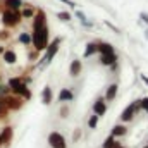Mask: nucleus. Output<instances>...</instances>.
Segmentation results:
<instances>
[{
  "mask_svg": "<svg viewBox=\"0 0 148 148\" xmlns=\"http://www.w3.org/2000/svg\"><path fill=\"white\" fill-rule=\"evenodd\" d=\"M31 43H33V47H35L36 52L47 50V47L50 45V31H48V26L33 29V33H31Z\"/></svg>",
  "mask_w": 148,
  "mask_h": 148,
  "instance_id": "1",
  "label": "nucleus"
},
{
  "mask_svg": "<svg viewBox=\"0 0 148 148\" xmlns=\"http://www.w3.org/2000/svg\"><path fill=\"white\" fill-rule=\"evenodd\" d=\"M7 84H9L12 95L19 97V98H23V100H29V98H31V91H29V88H28V84L24 83L23 77H19V76L10 77Z\"/></svg>",
  "mask_w": 148,
  "mask_h": 148,
  "instance_id": "2",
  "label": "nucleus"
},
{
  "mask_svg": "<svg viewBox=\"0 0 148 148\" xmlns=\"http://www.w3.org/2000/svg\"><path fill=\"white\" fill-rule=\"evenodd\" d=\"M60 43H62V38L57 36L48 47H47V50H45V55H43V59L40 60V64H38V67L40 69H45L50 62H52V59L57 55V52H59V47H60Z\"/></svg>",
  "mask_w": 148,
  "mask_h": 148,
  "instance_id": "3",
  "label": "nucleus"
},
{
  "mask_svg": "<svg viewBox=\"0 0 148 148\" xmlns=\"http://www.w3.org/2000/svg\"><path fill=\"white\" fill-rule=\"evenodd\" d=\"M21 14L17 12V10H9V9H5L3 12H2V23H3V26L5 28H16V26H19V23H21Z\"/></svg>",
  "mask_w": 148,
  "mask_h": 148,
  "instance_id": "4",
  "label": "nucleus"
},
{
  "mask_svg": "<svg viewBox=\"0 0 148 148\" xmlns=\"http://www.w3.org/2000/svg\"><path fill=\"white\" fill-rule=\"evenodd\" d=\"M141 107H140V100H134V102H131L124 110L121 112V124H124V122H129V121H133L134 119V115H136V112L140 110Z\"/></svg>",
  "mask_w": 148,
  "mask_h": 148,
  "instance_id": "5",
  "label": "nucleus"
},
{
  "mask_svg": "<svg viewBox=\"0 0 148 148\" xmlns=\"http://www.w3.org/2000/svg\"><path fill=\"white\" fill-rule=\"evenodd\" d=\"M48 145H50V148H67V141L62 133L52 131L48 134Z\"/></svg>",
  "mask_w": 148,
  "mask_h": 148,
  "instance_id": "6",
  "label": "nucleus"
},
{
  "mask_svg": "<svg viewBox=\"0 0 148 148\" xmlns=\"http://www.w3.org/2000/svg\"><path fill=\"white\" fill-rule=\"evenodd\" d=\"M3 100H5L7 110H19V109H23V105H24V100L19 98V97H16V95H9V97H5Z\"/></svg>",
  "mask_w": 148,
  "mask_h": 148,
  "instance_id": "7",
  "label": "nucleus"
},
{
  "mask_svg": "<svg viewBox=\"0 0 148 148\" xmlns=\"http://www.w3.org/2000/svg\"><path fill=\"white\" fill-rule=\"evenodd\" d=\"M14 138V129L10 126H5L2 131H0V148L2 147H9V143L12 141Z\"/></svg>",
  "mask_w": 148,
  "mask_h": 148,
  "instance_id": "8",
  "label": "nucleus"
},
{
  "mask_svg": "<svg viewBox=\"0 0 148 148\" xmlns=\"http://www.w3.org/2000/svg\"><path fill=\"white\" fill-rule=\"evenodd\" d=\"M47 26V14L43 9H38L35 17H33V29H38V28H43Z\"/></svg>",
  "mask_w": 148,
  "mask_h": 148,
  "instance_id": "9",
  "label": "nucleus"
},
{
  "mask_svg": "<svg viewBox=\"0 0 148 148\" xmlns=\"http://www.w3.org/2000/svg\"><path fill=\"white\" fill-rule=\"evenodd\" d=\"M105 112H107V102H105V98L100 97L93 103V114L98 115V117H102V115H105Z\"/></svg>",
  "mask_w": 148,
  "mask_h": 148,
  "instance_id": "10",
  "label": "nucleus"
},
{
  "mask_svg": "<svg viewBox=\"0 0 148 148\" xmlns=\"http://www.w3.org/2000/svg\"><path fill=\"white\" fill-rule=\"evenodd\" d=\"M57 100L60 102V103H66V102H73L74 100V93L71 88H62L60 90V93H59V97H57Z\"/></svg>",
  "mask_w": 148,
  "mask_h": 148,
  "instance_id": "11",
  "label": "nucleus"
},
{
  "mask_svg": "<svg viewBox=\"0 0 148 148\" xmlns=\"http://www.w3.org/2000/svg\"><path fill=\"white\" fill-rule=\"evenodd\" d=\"M2 3H3L5 9H9V10H17V12L24 7V2H23V0H2Z\"/></svg>",
  "mask_w": 148,
  "mask_h": 148,
  "instance_id": "12",
  "label": "nucleus"
},
{
  "mask_svg": "<svg viewBox=\"0 0 148 148\" xmlns=\"http://www.w3.org/2000/svg\"><path fill=\"white\" fill-rule=\"evenodd\" d=\"M83 71V62H81V59H74L73 62H71V66H69V74L73 76V77H77L79 74Z\"/></svg>",
  "mask_w": 148,
  "mask_h": 148,
  "instance_id": "13",
  "label": "nucleus"
},
{
  "mask_svg": "<svg viewBox=\"0 0 148 148\" xmlns=\"http://www.w3.org/2000/svg\"><path fill=\"white\" fill-rule=\"evenodd\" d=\"M19 14H21V17H23V19H33V17H35V14H36V9H35L33 5L26 3V5L19 10Z\"/></svg>",
  "mask_w": 148,
  "mask_h": 148,
  "instance_id": "14",
  "label": "nucleus"
},
{
  "mask_svg": "<svg viewBox=\"0 0 148 148\" xmlns=\"http://www.w3.org/2000/svg\"><path fill=\"white\" fill-rule=\"evenodd\" d=\"M53 102V93H52V88L50 86H45L41 90V103L43 105H50Z\"/></svg>",
  "mask_w": 148,
  "mask_h": 148,
  "instance_id": "15",
  "label": "nucleus"
},
{
  "mask_svg": "<svg viewBox=\"0 0 148 148\" xmlns=\"http://www.w3.org/2000/svg\"><path fill=\"white\" fill-rule=\"evenodd\" d=\"M117 91H119V84L117 83H112L109 84V88H107V91H105V102H112L115 97H117Z\"/></svg>",
  "mask_w": 148,
  "mask_h": 148,
  "instance_id": "16",
  "label": "nucleus"
},
{
  "mask_svg": "<svg viewBox=\"0 0 148 148\" xmlns=\"http://www.w3.org/2000/svg\"><path fill=\"white\" fill-rule=\"evenodd\" d=\"M95 53H98V41H88V45H86V48H84L83 57H84V59H88V57H91V55H95Z\"/></svg>",
  "mask_w": 148,
  "mask_h": 148,
  "instance_id": "17",
  "label": "nucleus"
},
{
  "mask_svg": "<svg viewBox=\"0 0 148 148\" xmlns=\"http://www.w3.org/2000/svg\"><path fill=\"white\" fill-rule=\"evenodd\" d=\"M2 59H3V62H5V64L12 66V64H16V62H17V53H16L14 50H5V52H3V55H2Z\"/></svg>",
  "mask_w": 148,
  "mask_h": 148,
  "instance_id": "18",
  "label": "nucleus"
},
{
  "mask_svg": "<svg viewBox=\"0 0 148 148\" xmlns=\"http://www.w3.org/2000/svg\"><path fill=\"white\" fill-rule=\"evenodd\" d=\"M126 134H127V127L124 124H115L112 127L110 136H114V138H121V136H126Z\"/></svg>",
  "mask_w": 148,
  "mask_h": 148,
  "instance_id": "19",
  "label": "nucleus"
},
{
  "mask_svg": "<svg viewBox=\"0 0 148 148\" xmlns=\"http://www.w3.org/2000/svg\"><path fill=\"white\" fill-rule=\"evenodd\" d=\"M98 53L100 55H110V53H115L114 47L110 43H103V41H98Z\"/></svg>",
  "mask_w": 148,
  "mask_h": 148,
  "instance_id": "20",
  "label": "nucleus"
},
{
  "mask_svg": "<svg viewBox=\"0 0 148 148\" xmlns=\"http://www.w3.org/2000/svg\"><path fill=\"white\" fill-rule=\"evenodd\" d=\"M100 62H102V66H115L117 64V55L115 53H110V55H100Z\"/></svg>",
  "mask_w": 148,
  "mask_h": 148,
  "instance_id": "21",
  "label": "nucleus"
},
{
  "mask_svg": "<svg viewBox=\"0 0 148 148\" xmlns=\"http://www.w3.org/2000/svg\"><path fill=\"white\" fill-rule=\"evenodd\" d=\"M76 17L79 19V23H81L84 28H93V21H90V19H88L81 10H76Z\"/></svg>",
  "mask_w": 148,
  "mask_h": 148,
  "instance_id": "22",
  "label": "nucleus"
},
{
  "mask_svg": "<svg viewBox=\"0 0 148 148\" xmlns=\"http://www.w3.org/2000/svg\"><path fill=\"white\" fill-rule=\"evenodd\" d=\"M119 147H121V143L114 136H107L105 141H103V145H102V148H119Z\"/></svg>",
  "mask_w": 148,
  "mask_h": 148,
  "instance_id": "23",
  "label": "nucleus"
},
{
  "mask_svg": "<svg viewBox=\"0 0 148 148\" xmlns=\"http://www.w3.org/2000/svg\"><path fill=\"white\" fill-rule=\"evenodd\" d=\"M17 40H19V43H23V45L28 47V45H31V33H21Z\"/></svg>",
  "mask_w": 148,
  "mask_h": 148,
  "instance_id": "24",
  "label": "nucleus"
},
{
  "mask_svg": "<svg viewBox=\"0 0 148 148\" xmlns=\"http://www.w3.org/2000/svg\"><path fill=\"white\" fill-rule=\"evenodd\" d=\"M57 17H59L60 21H64V23H69V21L73 19L71 12H67V10H60V12H57Z\"/></svg>",
  "mask_w": 148,
  "mask_h": 148,
  "instance_id": "25",
  "label": "nucleus"
},
{
  "mask_svg": "<svg viewBox=\"0 0 148 148\" xmlns=\"http://www.w3.org/2000/svg\"><path fill=\"white\" fill-rule=\"evenodd\" d=\"M98 119H100V117L93 114V115L90 117V121H88V127H90V129H97V126H98Z\"/></svg>",
  "mask_w": 148,
  "mask_h": 148,
  "instance_id": "26",
  "label": "nucleus"
},
{
  "mask_svg": "<svg viewBox=\"0 0 148 148\" xmlns=\"http://www.w3.org/2000/svg\"><path fill=\"white\" fill-rule=\"evenodd\" d=\"M9 95H12L9 84H0V98H5V97H9Z\"/></svg>",
  "mask_w": 148,
  "mask_h": 148,
  "instance_id": "27",
  "label": "nucleus"
},
{
  "mask_svg": "<svg viewBox=\"0 0 148 148\" xmlns=\"http://www.w3.org/2000/svg\"><path fill=\"white\" fill-rule=\"evenodd\" d=\"M7 107H5V100L3 98H0V119H3V117H7Z\"/></svg>",
  "mask_w": 148,
  "mask_h": 148,
  "instance_id": "28",
  "label": "nucleus"
},
{
  "mask_svg": "<svg viewBox=\"0 0 148 148\" xmlns=\"http://www.w3.org/2000/svg\"><path fill=\"white\" fill-rule=\"evenodd\" d=\"M9 38H10V33H9L7 29H2V31H0V40H2V41H3V40H9Z\"/></svg>",
  "mask_w": 148,
  "mask_h": 148,
  "instance_id": "29",
  "label": "nucleus"
},
{
  "mask_svg": "<svg viewBox=\"0 0 148 148\" xmlns=\"http://www.w3.org/2000/svg\"><path fill=\"white\" fill-rule=\"evenodd\" d=\"M140 107L148 112V98H141V100H140Z\"/></svg>",
  "mask_w": 148,
  "mask_h": 148,
  "instance_id": "30",
  "label": "nucleus"
},
{
  "mask_svg": "<svg viewBox=\"0 0 148 148\" xmlns=\"http://www.w3.org/2000/svg\"><path fill=\"white\" fill-rule=\"evenodd\" d=\"M140 19L148 26V12H140Z\"/></svg>",
  "mask_w": 148,
  "mask_h": 148,
  "instance_id": "31",
  "label": "nucleus"
},
{
  "mask_svg": "<svg viewBox=\"0 0 148 148\" xmlns=\"http://www.w3.org/2000/svg\"><path fill=\"white\" fill-rule=\"evenodd\" d=\"M67 115H69V107L64 105V107L60 109V117H67Z\"/></svg>",
  "mask_w": 148,
  "mask_h": 148,
  "instance_id": "32",
  "label": "nucleus"
},
{
  "mask_svg": "<svg viewBox=\"0 0 148 148\" xmlns=\"http://www.w3.org/2000/svg\"><path fill=\"white\" fill-rule=\"evenodd\" d=\"M59 2H62L64 5H69V7H76V2H73V0H59Z\"/></svg>",
  "mask_w": 148,
  "mask_h": 148,
  "instance_id": "33",
  "label": "nucleus"
},
{
  "mask_svg": "<svg viewBox=\"0 0 148 148\" xmlns=\"http://www.w3.org/2000/svg\"><path fill=\"white\" fill-rule=\"evenodd\" d=\"M79 136H81V129H76V131H74V141H77Z\"/></svg>",
  "mask_w": 148,
  "mask_h": 148,
  "instance_id": "34",
  "label": "nucleus"
},
{
  "mask_svg": "<svg viewBox=\"0 0 148 148\" xmlns=\"http://www.w3.org/2000/svg\"><path fill=\"white\" fill-rule=\"evenodd\" d=\"M105 24H107V26H109V28H112V29H114V31H115V33H119V29H117V28H115V26H114V24H112V23H109V21H105Z\"/></svg>",
  "mask_w": 148,
  "mask_h": 148,
  "instance_id": "35",
  "label": "nucleus"
},
{
  "mask_svg": "<svg viewBox=\"0 0 148 148\" xmlns=\"http://www.w3.org/2000/svg\"><path fill=\"white\" fill-rule=\"evenodd\" d=\"M141 81H143V83L148 86V76H147V74H141Z\"/></svg>",
  "mask_w": 148,
  "mask_h": 148,
  "instance_id": "36",
  "label": "nucleus"
},
{
  "mask_svg": "<svg viewBox=\"0 0 148 148\" xmlns=\"http://www.w3.org/2000/svg\"><path fill=\"white\" fill-rule=\"evenodd\" d=\"M3 52H5V48H3V47L0 45V55H3Z\"/></svg>",
  "mask_w": 148,
  "mask_h": 148,
  "instance_id": "37",
  "label": "nucleus"
},
{
  "mask_svg": "<svg viewBox=\"0 0 148 148\" xmlns=\"http://www.w3.org/2000/svg\"><path fill=\"white\" fill-rule=\"evenodd\" d=\"M145 38L148 40V28H147V31H145Z\"/></svg>",
  "mask_w": 148,
  "mask_h": 148,
  "instance_id": "38",
  "label": "nucleus"
},
{
  "mask_svg": "<svg viewBox=\"0 0 148 148\" xmlns=\"http://www.w3.org/2000/svg\"><path fill=\"white\" fill-rule=\"evenodd\" d=\"M119 148H124V147H122V145H121V147H119Z\"/></svg>",
  "mask_w": 148,
  "mask_h": 148,
  "instance_id": "39",
  "label": "nucleus"
},
{
  "mask_svg": "<svg viewBox=\"0 0 148 148\" xmlns=\"http://www.w3.org/2000/svg\"><path fill=\"white\" fill-rule=\"evenodd\" d=\"M145 147H148V141H147V145H145Z\"/></svg>",
  "mask_w": 148,
  "mask_h": 148,
  "instance_id": "40",
  "label": "nucleus"
},
{
  "mask_svg": "<svg viewBox=\"0 0 148 148\" xmlns=\"http://www.w3.org/2000/svg\"><path fill=\"white\" fill-rule=\"evenodd\" d=\"M145 148H148V147H145Z\"/></svg>",
  "mask_w": 148,
  "mask_h": 148,
  "instance_id": "41",
  "label": "nucleus"
}]
</instances>
